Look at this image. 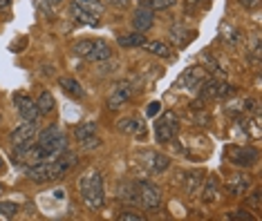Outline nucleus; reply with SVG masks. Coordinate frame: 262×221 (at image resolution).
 <instances>
[{
  "label": "nucleus",
  "instance_id": "nucleus-29",
  "mask_svg": "<svg viewBox=\"0 0 262 221\" xmlns=\"http://www.w3.org/2000/svg\"><path fill=\"white\" fill-rule=\"evenodd\" d=\"M202 181H204V175H202V172H195V175H190L186 179V192L188 194H198Z\"/></svg>",
  "mask_w": 262,
  "mask_h": 221
},
{
  "label": "nucleus",
  "instance_id": "nucleus-17",
  "mask_svg": "<svg viewBox=\"0 0 262 221\" xmlns=\"http://www.w3.org/2000/svg\"><path fill=\"white\" fill-rule=\"evenodd\" d=\"M117 130L123 134H144V123L137 121V118H121V121L117 123Z\"/></svg>",
  "mask_w": 262,
  "mask_h": 221
},
{
  "label": "nucleus",
  "instance_id": "nucleus-32",
  "mask_svg": "<svg viewBox=\"0 0 262 221\" xmlns=\"http://www.w3.org/2000/svg\"><path fill=\"white\" fill-rule=\"evenodd\" d=\"M247 206L251 208V210H260L262 208V192L260 190H253V192L247 197Z\"/></svg>",
  "mask_w": 262,
  "mask_h": 221
},
{
  "label": "nucleus",
  "instance_id": "nucleus-24",
  "mask_svg": "<svg viewBox=\"0 0 262 221\" xmlns=\"http://www.w3.org/2000/svg\"><path fill=\"white\" fill-rule=\"evenodd\" d=\"M94 43H97V40L94 38H85V40H79V43H74V54L76 56H81V58H88V54H90L92 50H94Z\"/></svg>",
  "mask_w": 262,
  "mask_h": 221
},
{
  "label": "nucleus",
  "instance_id": "nucleus-26",
  "mask_svg": "<svg viewBox=\"0 0 262 221\" xmlns=\"http://www.w3.org/2000/svg\"><path fill=\"white\" fill-rule=\"evenodd\" d=\"M198 89H200V96L202 99H215V94H217V81L206 79Z\"/></svg>",
  "mask_w": 262,
  "mask_h": 221
},
{
  "label": "nucleus",
  "instance_id": "nucleus-16",
  "mask_svg": "<svg viewBox=\"0 0 262 221\" xmlns=\"http://www.w3.org/2000/svg\"><path fill=\"white\" fill-rule=\"evenodd\" d=\"M58 85L63 87L65 94H70V96H74V99H83V96H85V89H83L74 79H70V76H63V79H58Z\"/></svg>",
  "mask_w": 262,
  "mask_h": 221
},
{
  "label": "nucleus",
  "instance_id": "nucleus-39",
  "mask_svg": "<svg viewBox=\"0 0 262 221\" xmlns=\"http://www.w3.org/2000/svg\"><path fill=\"white\" fill-rule=\"evenodd\" d=\"M240 5H242V7H253V5H255V0H240Z\"/></svg>",
  "mask_w": 262,
  "mask_h": 221
},
{
  "label": "nucleus",
  "instance_id": "nucleus-42",
  "mask_svg": "<svg viewBox=\"0 0 262 221\" xmlns=\"http://www.w3.org/2000/svg\"><path fill=\"white\" fill-rule=\"evenodd\" d=\"M11 5V0H0V9H7Z\"/></svg>",
  "mask_w": 262,
  "mask_h": 221
},
{
  "label": "nucleus",
  "instance_id": "nucleus-14",
  "mask_svg": "<svg viewBox=\"0 0 262 221\" xmlns=\"http://www.w3.org/2000/svg\"><path fill=\"white\" fill-rule=\"evenodd\" d=\"M117 197H119V201H123V204H133V206L141 204L137 183H121V186H119V194Z\"/></svg>",
  "mask_w": 262,
  "mask_h": 221
},
{
  "label": "nucleus",
  "instance_id": "nucleus-27",
  "mask_svg": "<svg viewBox=\"0 0 262 221\" xmlns=\"http://www.w3.org/2000/svg\"><path fill=\"white\" fill-rule=\"evenodd\" d=\"M18 212H20V206L18 204H14V201H0V217L14 219Z\"/></svg>",
  "mask_w": 262,
  "mask_h": 221
},
{
  "label": "nucleus",
  "instance_id": "nucleus-20",
  "mask_svg": "<svg viewBox=\"0 0 262 221\" xmlns=\"http://www.w3.org/2000/svg\"><path fill=\"white\" fill-rule=\"evenodd\" d=\"M144 47L150 54H155V56H162V58H170L172 56V47L168 43H164V40H152V43H146Z\"/></svg>",
  "mask_w": 262,
  "mask_h": 221
},
{
  "label": "nucleus",
  "instance_id": "nucleus-30",
  "mask_svg": "<svg viewBox=\"0 0 262 221\" xmlns=\"http://www.w3.org/2000/svg\"><path fill=\"white\" fill-rule=\"evenodd\" d=\"M170 36H172V38H177V45L182 47V45H186V43H188V38H190L193 34H190L188 29H184L182 25H175V27L170 29Z\"/></svg>",
  "mask_w": 262,
  "mask_h": 221
},
{
  "label": "nucleus",
  "instance_id": "nucleus-3",
  "mask_svg": "<svg viewBox=\"0 0 262 221\" xmlns=\"http://www.w3.org/2000/svg\"><path fill=\"white\" fill-rule=\"evenodd\" d=\"M177 128L180 125H177L175 112H164L155 123V139H157V143H170L177 134Z\"/></svg>",
  "mask_w": 262,
  "mask_h": 221
},
{
  "label": "nucleus",
  "instance_id": "nucleus-34",
  "mask_svg": "<svg viewBox=\"0 0 262 221\" xmlns=\"http://www.w3.org/2000/svg\"><path fill=\"white\" fill-rule=\"evenodd\" d=\"M117 219H119V221H144L146 217H144L141 212H121Z\"/></svg>",
  "mask_w": 262,
  "mask_h": 221
},
{
  "label": "nucleus",
  "instance_id": "nucleus-21",
  "mask_svg": "<svg viewBox=\"0 0 262 221\" xmlns=\"http://www.w3.org/2000/svg\"><path fill=\"white\" fill-rule=\"evenodd\" d=\"M36 105H38L40 114H52V112H54V107H56V101H54V96H52L50 92H40Z\"/></svg>",
  "mask_w": 262,
  "mask_h": 221
},
{
  "label": "nucleus",
  "instance_id": "nucleus-25",
  "mask_svg": "<svg viewBox=\"0 0 262 221\" xmlns=\"http://www.w3.org/2000/svg\"><path fill=\"white\" fill-rule=\"evenodd\" d=\"M72 3H76L81 9L92 11V14H97V16L103 14V3H101V0H72Z\"/></svg>",
  "mask_w": 262,
  "mask_h": 221
},
{
  "label": "nucleus",
  "instance_id": "nucleus-18",
  "mask_svg": "<svg viewBox=\"0 0 262 221\" xmlns=\"http://www.w3.org/2000/svg\"><path fill=\"white\" fill-rule=\"evenodd\" d=\"M168 165H170V159L166 154H150V159H148V170L152 175H162V172L168 170Z\"/></svg>",
  "mask_w": 262,
  "mask_h": 221
},
{
  "label": "nucleus",
  "instance_id": "nucleus-28",
  "mask_svg": "<svg viewBox=\"0 0 262 221\" xmlns=\"http://www.w3.org/2000/svg\"><path fill=\"white\" fill-rule=\"evenodd\" d=\"M175 5V0H144L141 7H148L150 11H162V9H170Z\"/></svg>",
  "mask_w": 262,
  "mask_h": 221
},
{
  "label": "nucleus",
  "instance_id": "nucleus-19",
  "mask_svg": "<svg viewBox=\"0 0 262 221\" xmlns=\"http://www.w3.org/2000/svg\"><path fill=\"white\" fill-rule=\"evenodd\" d=\"M217 192H220L217 179L215 177H208L206 179V186H204V190H202V201H204V204H211V201L217 199Z\"/></svg>",
  "mask_w": 262,
  "mask_h": 221
},
{
  "label": "nucleus",
  "instance_id": "nucleus-2",
  "mask_svg": "<svg viewBox=\"0 0 262 221\" xmlns=\"http://www.w3.org/2000/svg\"><path fill=\"white\" fill-rule=\"evenodd\" d=\"M36 145L54 159L61 152H65V136L61 134V130H58L56 125H52V128H45L43 132L36 136Z\"/></svg>",
  "mask_w": 262,
  "mask_h": 221
},
{
  "label": "nucleus",
  "instance_id": "nucleus-1",
  "mask_svg": "<svg viewBox=\"0 0 262 221\" xmlns=\"http://www.w3.org/2000/svg\"><path fill=\"white\" fill-rule=\"evenodd\" d=\"M79 192L81 199L85 201V206L90 210H99L105 204V190H103V175L94 168L88 175H83L79 179Z\"/></svg>",
  "mask_w": 262,
  "mask_h": 221
},
{
  "label": "nucleus",
  "instance_id": "nucleus-11",
  "mask_svg": "<svg viewBox=\"0 0 262 221\" xmlns=\"http://www.w3.org/2000/svg\"><path fill=\"white\" fill-rule=\"evenodd\" d=\"M152 22H155V11H150L148 7H139V9L135 11V16H133L135 32H139V34L148 32V29L152 27Z\"/></svg>",
  "mask_w": 262,
  "mask_h": 221
},
{
  "label": "nucleus",
  "instance_id": "nucleus-8",
  "mask_svg": "<svg viewBox=\"0 0 262 221\" xmlns=\"http://www.w3.org/2000/svg\"><path fill=\"white\" fill-rule=\"evenodd\" d=\"M206 79H208V74H206L204 67H188L180 76V79H177V87H182V89H198Z\"/></svg>",
  "mask_w": 262,
  "mask_h": 221
},
{
  "label": "nucleus",
  "instance_id": "nucleus-12",
  "mask_svg": "<svg viewBox=\"0 0 262 221\" xmlns=\"http://www.w3.org/2000/svg\"><path fill=\"white\" fill-rule=\"evenodd\" d=\"M70 14H72V18H74L76 22H81V25H85V27H99V25H101V20H99V16H97V14L81 9L76 3L70 5Z\"/></svg>",
  "mask_w": 262,
  "mask_h": 221
},
{
  "label": "nucleus",
  "instance_id": "nucleus-37",
  "mask_svg": "<svg viewBox=\"0 0 262 221\" xmlns=\"http://www.w3.org/2000/svg\"><path fill=\"white\" fill-rule=\"evenodd\" d=\"M108 5H112V7H119V9H126L130 0H105Z\"/></svg>",
  "mask_w": 262,
  "mask_h": 221
},
{
  "label": "nucleus",
  "instance_id": "nucleus-23",
  "mask_svg": "<svg viewBox=\"0 0 262 221\" xmlns=\"http://www.w3.org/2000/svg\"><path fill=\"white\" fill-rule=\"evenodd\" d=\"M92 134H97V123H79L74 128V139L76 141H85L88 136H92Z\"/></svg>",
  "mask_w": 262,
  "mask_h": 221
},
{
  "label": "nucleus",
  "instance_id": "nucleus-31",
  "mask_svg": "<svg viewBox=\"0 0 262 221\" xmlns=\"http://www.w3.org/2000/svg\"><path fill=\"white\" fill-rule=\"evenodd\" d=\"M244 130H247V134L251 136V139H260V118L255 116L253 121H244Z\"/></svg>",
  "mask_w": 262,
  "mask_h": 221
},
{
  "label": "nucleus",
  "instance_id": "nucleus-33",
  "mask_svg": "<svg viewBox=\"0 0 262 221\" xmlns=\"http://www.w3.org/2000/svg\"><path fill=\"white\" fill-rule=\"evenodd\" d=\"M233 92L235 89L229 85V83H217V94H215V99H226V96H233Z\"/></svg>",
  "mask_w": 262,
  "mask_h": 221
},
{
  "label": "nucleus",
  "instance_id": "nucleus-36",
  "mask_svg": "<svg viewBox=\"0 0 262 221\" xmlns=\"http://www.w3.org/2000/svg\"><path fill=\"white\" fill-rule=\"evenodd\" d=\"M99 139H97V134H92V136H88V139L85 141H81V145L83 148H99Z\"/></svg>",
  "mask_w": 262,
  "mask_h": 221
},
{
  "label": "nucleus",
  "instance_id": "nucleus-13",
  "mask_svg": "<svg viewBox=\"0 0 262 221\" xmlns=\"http://www.w3.org/2000/svg\"><path fill=\"white\" fill-rule=\"evenodd\" d=\"M130 96H133V89H130L128 83H123V85H117L115 92H112L110 99H108V107H110V110H117V107H121L123 103H128Z\"/></svg>",
  "mask_w": 262,
  "mask_h": 221
},
{
  "label": "nucleus",
  "instance_id": "nucleus-44",
  "mask_svg": "<svg viewBox=\"0 0 262 221\" xmlns=\"http://www.w3.org/2000/svg\"><path fill=\"white\" fill-rule=\"evenodd\" d=\"M0 194H3V186H0Z\"/></svg>",
  "mask_w": 262,
  "mask_h": 221
},
{
  "label": "nucleus",
  "instance_id": "nucleus-5",
  "mask_svg": "<svg viewBox=\"0 0 262 221\" xmlns=\"http://www.w3.org/2000/svg\"><path fill=\"white\" fill-rule=\"evenodd\" d=\"M14 103H16V110L18 114L23 116V121H29V123H38V118L43 116L36 105V101H32L25 94H14Z\"/></svg>",
  "mask_w": 262,
  "mask_h": 221
},
{
  "label": "nucleus",
  "instance_id": "nucleus-10",
  "mask_svg": "<svg viewBox=\"0 0 262 221\" xmlns=\"http://www.w3.org/2000/svg\"><path fill=\"white\" fill-rule=\"evenodd\" d=\"M251 183H253V179L249 177V175H244V172H240V175H233L229 179V192L233 194V197H244L249 192V188H251Z\"/></svg>",
  "mask_w": 262,
  "mask_h": 221
},
{
  "label": "nucleus",
  "instance_id": "nucleus-40",
  "mask_svg": "<svg viewBox=\"0 0 262 221\" xmlns=\"http://www.w3.org/2000/svg\"><path fill=\"white\" fill-rule=\"evenodd\" d=\"M186 3H188V7H198V5H202L204 0H186Z\"/></svg>",
  "mask_w": 262,
  "mask_h": 221
},
{
  "label": "nucleus",
  "instance_id": "nucleus-15",
  "mask_svg": "<svg viewBox=\"0 0 262 221\" xmlns=\"http://www.w3.org/2000/svg\"><path fill=\"white\" fill-rule=\"evenodd\" d=\"M110 56H112L110 45L105 43V40H97V43H94V50L88 54L85 61H90V63H103V61H108Z\"/></svg>",
  "mask_w": 262,
  "mask_h": 221
},
{
  "label": "nucleus",
  "instance_id": "nucleus-9",
  "mask_svg": "<svg viewBox=\"0 0 262 221\" xmlns=\"http://www.w3.org/2000/svg\"><path fill=\"white\" fill-rule=\"evenodd\" d=\"M9 139H11L14 145H20V143H27V141H34V139H36V123L25 121V123L18 125V128H16L14 132L9 134Z\"/></svg>",
  "mask_w": 262,
  "mask_h": 221
},
{
  "label": "nucleus",
  "instance_id": "nucleus-7",
  "mask_svg": "<svg viewBox=\"0 0 262 221\" xmlns=\"http://www.w3.org/2000/svg\"><path fill=\"white\" fill-rule=\"evenodd\" d=\"M27 179H32V181H36V183L56 181L54 163H52V159L50 161H36L34 165H29V168H27Z\"/></svg>",
  "mask_w": 262,
  "mask_h": 221
},
{
  "label": "nucleus",
  "instance_id": "nucleus-22",
  "mask_svg": "<svg viewBox=\"0 0 262 221\" xmlns=\"http://www.w3.org/2000/svg\"><path fill=\"white\" fill-rule=\"evenodd\" d=\"M146 43H148L146 36L139 34V32L128 34V36H121V38H119V45H121V47H144Z\"/></svg>",
  "mask_w": 262,
  "mask_h": 221
},
{
  "label": "nucleus",
  "instance_id": "nucleus-41",
  "mask_svg": "<svg viewBox=\"0 0 262 221\" xmlns=\"http://www.w3.org/2000/svg\"><path fill=\"white\" fill-rule=\"evenodd\" d=\"M45 3H47V5H52V7H58V5H61L63 0H45Z\"/></svg>",
  "mask_w": 262,
  "mask_h": 221
},
{
  "label": "nucleus",
  "instance_id": "nucleus-38",
  "mask_svg": "<svg viewBox=\"0 0 262 221\" xmlns=\"http://www.w3.org/2000/svg\"><path fill=\"white\" fill-rule=\"evenodd\" d=\"M231 219H247V221H255L251 214H244V210H237L235 214H231Z\"/></svg>",
  "mask_w": 262,
  "mask_h": 221
},
{
  "label": "nucleus",
  "instance_id": "nucleus-4",
  "mask_svg": "<svg viewBox=\"0 0 262 221\" xmlns=\"http://www.w3.org/2000/svg\"><path fill=\"white\" fill-rule=\"evenodd\" d=\"M226 157H229V161L231 163H235V165H240V168H251V165H255L258 163V150L255 148H251V145H242V148H237V145H233V148H226Z\"/></svg>",
  "mask_w": 262,
  "mask_h": 221
},
{
  "label": "nucleus",
  "instance_id": "nucleus-43",
  "mask_svg": "<svg viewBox=\"0 0 262 221\" xmlns=\"http://www.w3.org/2000/svg\"><path fill=\"white\" fill-rule=\"evenodd\" d=\"M3 165H5V163H3V157H0V170H3Z\"/></svg>",
  "mask_w": 262,
  "mask_h": 221
},
{
  "label": "nucleus",
  "instance_id": "nucleus-35",
  "mask_svg": "<svg viewBox=\"0 0 262 221\" xmlns=\"http://www.w3.org/2000/svg\"><path fill=\"white\" fill-rule=\"evenodd\" d=\"M159 112H162V103H159V101H152L150 105H148V110H146V116H157Z\"/></svg>",
  "mask_w": 262,
  "mask_h": 221
},
{
  "label": "nucleus",
  "instance_id": "nucleus-6",
  "mask_svg": "<svg viewBox=\"0 0 262 221\" xmlns=\"http://www.w3.org/2000/svg\"><path fill=\"white\" fill-rule=\"evenodd\" d=\"M137 190H139V199H141V208L146 210H155V208L162 206V192H159L157 186L148 181H139L137 183Z\"/></svg>",
  "mask_w": 262,
  "mask_h": 221
}]
</instances>
